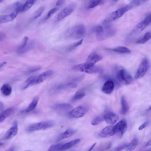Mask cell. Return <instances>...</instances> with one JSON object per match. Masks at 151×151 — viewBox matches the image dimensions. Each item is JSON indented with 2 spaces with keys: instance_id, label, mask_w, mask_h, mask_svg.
I'll list each match as a JSON object with an SVG mask.
<instances>
[{
  "instance_id": "4fadbf2b",
  "label": "cell",
  "mask_w": 151,
  "mask_h": 151,
  "mask_svg": "<svg viewBox=\"0 0 151 151\" xmlns=\"http://www.w3.org/2000/svg\"><path fill=\"white\" fill-rule=\"evenodd\" d=\"M115 134L114 126H108L104 128L99 134V136L101 138L108 137Z\"/></svg>"
},
{
  "instance_id": "3957f363",
  "label": "cell",
  "mask_w": 151,
  "mask_h": 151,
  "mask_svg": "<svg viewBox=\"0 0 151 151\" xmlns=\"http://www.w3.org/2000/svg\"><path fill=\"white\" fill-rule=\"evenodd\" d=\"M116 78L119 82L126 85L131 83L133 79L131 75L125 69L121 68L116 73Z\"/></svg>"
},
{
  "instance_id": "8fae6325",
  "label": "cell",
  "mask_w": 151,
  "mask_h": 151,
  "mask_svg": "<svg viewBox=\"0 0 151 151\" xmlns=\"http://www.w3.org/2000/svg\"><path fill=\"white\" fill-rule=\"evenodd\" d=\"M115 33V30L110 28L109 26H106L105 29H104L102 32L96 33L97 39L99 41L102 40L106 38L113 36Z\"/></svg>"
},
{
  "instance_id": "db71d44e",
  "label": "cell",
  "mask_w": 151,
  "mask_h": 151,
  "mask_svg": "<svg viewBox=\"0 0 151 151\" xmlns=\"http://www.w3.org/2000/svg\"><path fill=\"white\" fill-rule=\"evenodd\" d=\"M114 0V1H117L118 0Z\"/></svg>"
},
{
  "instance_id": "d6986e66",
  "label": "cell",
  "mask_w": 151,
  "mask_h": 151,
  "mask_svg": "<svg viewBox=\"0 0 151 151\" xmlns=\"http://www.w3.org/2000/svg\"><path fill=\"white\" fill-rule=\"evenodd\" d=\"M77 86V84L76 83L74 82H69L65 83L58 85L55 87L54 90L57 91H60L67 88H75Z\"/></svg>"
},
{
  "instance_id": "603a6c76",
  "label": "cell",
  "mask_w": 151,
  "mask_h": 151,
  "mask_svg": "<svg viewBox=\"0 0 151 151\" xmlns=\"http://www.w3.org/2000/svg\"><path fill=\"white\" fill-rule=\"evenodd\" d=\"M38 100V97L37 96L35 97L26 109L22 111V112L26 113L29 112L33 111L37 106Z\"/></svg>"
},
{
  "instance_id": "8992f818",
  "label": "cell",
  "mask_w": 151,
  "mask_h": 151,
  "mask_svg": "<svg viewBox=\"0 0 151 151\" xmlns=\"http://www.w3.org/2000/svg\"><path fill=\"white\" fill-rule=\"evenodd\" d=\"M149 67V62L146 57L143 58L141 60L135 75V78L137 79L143 77L147 73Z\"/></svg>"
},
{
  "instance_id": "f5cc1de1",
  "label": "cell",
  "mask_w": 151,
  "mask_h": 151,
  "mask_svg": "<svg viewBox=\"0 0 151 151\" xmlns=\"http://www.w3.org/2000/svg\"><path fill=\"white\" fill-rule=\"evenodd\" d=\"M3 0H0V3L2 2Z\"/></svg>"
},
{
  "instance_id": "2e32d148",
  "label": "cell",
  "mask_w": 151,
  "mask_h": 151,
  "mask_svg": "<svg viewBox=\"0 0 151 151\" xmlns=\"http://www.w3.org/2000/svg\"><path fill=\"white\" fill-rule=\"evenodd\" d=\"M114 87V82L111 80H108L103 85L102 90L104 93L109 94L113 91Z\"/></svg>"
},
{
  "instance_id": "ee69618b",
  "label": "cell",
  "mask_w": 151,
  "mask_h": 151,
  "mask_svg": "<svg viewBox=\"0 0 151 151\" xmlns=\"http://www.w3.org/2000/svg\"><path fill=\"white\" fill-rule=\"evenodd\" d=\"M5 34L2 32H0V41L4 40L6 37Z\"/></svg>"
},
{
  "instance_id": "836d02e7",
  "label": "cell",
  "mask_w": 151,
  "mask_h": 151,
  "mask_svg": "<svg viewBox=\"0 0 151 151\" xmlns=\"http://www.w3.org/2000/svg\"><path fill=\"white\" fill-rule=\"evenodd\" d=\"M28 40V37H25L24 38L21 44L17 48V52L18 53H20L22 50L27 45Z\"/></svg>"
},
{
  "instance_id": "bcb514c9",
  "label": "cell",
  "mask_w": 151,
  "mask_h": 151,
  "mask_svg": "<svg viewBox=\"0 0 151 151\" xmlns=\"http://www.w3.org/2000/svg\"><path fill=\"white\" fill-rule=\"evenodd\" d=\"M4 107V104L0 101V111H1L3 110Z\"/></svg>"
},
{
  "instance_id": "7dc6e473",
  "label": "cell",
  "mask_w": 151,
  "mask_h": 151,
  "mask_svg": "<svg viewBox=\"0 0 151 151\" xmlns=\"http://www.w3.org/2000/svg\"><path fill=\"white\" fill-rule=\"evenodd\" d=\"M15 147H14L12 146L10 147L7 150V151H15Z\"/></svg>"
},
{
  "instance_id": "e0dca14e",
  "label": "cell",
  "mask_w": 151,
  "mask_h": 151,
  "mask_svg": "<svg viewBox=\"0 0 151 151\" xmlns=\"http://www.w3.org/2000/svg\"><path fill=\"white\" fill-rule=\"evenodd\" d=\"M77 132L76 129H68L61 133L56 139V141L69 137L73 135Z\"/></svg>"
},
{
  "instance_id": "5b68a950",
  "label": "cell",
  "mask_w": 151,
  "mask_h": 151,
  "mask_svg": "<svg viewBox=\"0 0 151 151\" xmlns=\"http://www.w3.org/2000/svg\"><path fill=\"white\" fill-rule=\"evenodd\" d=\"M89 109L87 105H80L71 110L68 113V115L72 118H81L87 113Z\"/></svg>"
},
{
  "instance_id": "681fc988",
  "label": "cell",
  "mask_w": 151,
  "mask_h": 151,
  "mask_svg": "<svg viewBox=\"0 0 151 151\" xmlns=\"http://www.w3.org/2000/svg\"><path fill=\"white\" fill-rule=\"evenodd\" d=\"M151 145V141L150 140H149L146 144L145 146L146 147L150 146Z\"/></svg>"
},
{
  "instance_id": "4dcf8cb0",
  "label": "cell",
  "mask_w": 151,
  "mask_h": 151,
  "mask_svg": "<svg viewBox=\"0 0 151 151\" xmlns=\"http://www.w3.org/2000/svg\"><path fill=\"white\" fill-rule=\"evenodd\" d=\"M83 41V40L81 39L73 44L67 47L65 50L67 52H70L74 50L76 48L81 45Z\"/></svg>"
},
{
  "instance_id": "6da1fadb",
  "label": "cell",
  "mask_w": 151,
  "mask_h": 151,
  "mask_svg": "<svg viewBox=\"0 0 151 151\" xmlns=\"http://www.w3.org/2000/svg\"><path fill=\"white\" fill-rule=\"evenodd\" d=\"M85 32V26L83 24H79L68 29L65 35L68 38L78 39L84 36Z\"/></svg>"
},
{
  "instance_id": "9c48e42d",
  "label": "cell",
  "mask_w": 151,
  "mask_h": 151,
  "mask_svg": "<svg viewBox=\"0 0 151 151\" xmlns=\"http://www.w3.org/2000/svg\"><path fill=\"white\" fill-rule=\"evenodd\" d=\"M72 108V106L68 103L58 104L54 105L53 109L57 113L62 114L69 113Z\"/></svg>"
},
{
  "instance_id": "9a60e30c",
  "label": "cell",
  "mask_w": 151,
  "mask_h": 151,
  "mask_svg": "<svg viewBox=\"0 0 151 151\" xmlns=\"http://www.w3.org/2000/svg\"><path fill=\"white\" fill-rule=\"evenodd\" d=\"M104 120L107 123L113 124L116 123L119 120V116L116 114L109 112L104 115Z\"/></svg>"
},
{
  "instance_id": "f1b7e54d",
  "label": "cell",
  "mask_w": 151,
  "mask_h": 151,
  "mask_svg": "<svg viewBox=\"0 0 151 151\" xmlns=\"http://www.w3.org/2000/svg\"><path fill=\"white\" fill-rule=\"evenodd\" d=\"M138 143V139L136 137H134L131 142L127 144V148L129 150H134L137 147Z\"/></svg>"
},
{
  "instance_id": "60d3db41",
  "label": "cell",
  "mask_w": 151,
  "mask_h": 151,
  "mask_svg": "<svg viewBox=\"0 0 151 151\" xmlns=\"http://www.w3.org/2000/svg\"><path fill=\"white\" fill-rule=\"evenodd\" d=\"M104 30L103 27L100 25H98L95 27L93 29V32H95L96 33H100Z\"/></svg>"
},
{
  "instance_id": "ab89813d",
  "label": "cell",
  "mask_w": 151,
  "mask_h": 151,
  "mask_svg": "<svg viewBox=\"0 0 151 151\" xmlns=\"http://www.w3.org/2000/svg\"><path fill=\"white\" fill-rule=\"evenodd\" d=\"M128 143H125L118 147L114 148L113 150L114 151H121L127 148Z\"/></svg>"
},
{
  "instance_id": "816d5d0a",
  "label": "cell",
  "mask_w": 151,
  "mask_h": 151,
  "mask_svg": "<svg viewBox=\"0 0 151 151\" xmlns=\"http://www.w3.org/2000/svg\"><path fill=\"white\" fill-rule=\"evenodd\" d=\"M4 144L2 142H0V147H1L4 146Z\"/></svg>"
},
{
  "instance_id": "b9f144b4",
  "label": "cell",
  "mask_w": 151,
  "mask_h": 151,
  "mask_svg": "<svg viewBox=\"0 0 151 151\" xmlns=\"http://www.w3.org/2000/svg\"><path fill=\"white\" fill-rule=\"evenodd\" d=\"M41 67L39 66H35L29 68L28 71L29 73H33L36 72L40 70Z\"/></svg>"
},
{
  "instance_id": "d6a6232c",
  "label": "cell",
  "mask_w": 151,
  "mask_h": 151,
  "mask_svg": "<svg viewBox=\"0 0 151 151\" xmlns=\"http://www.w3.org/2000/svg\"><path fill=\"white\" fill-rule=\"evenodd\" d=\"M45 9V6H44L39 8L34 13L33 16V19H36L40 17L43 13Z\"/></svg>"
},
{
  "instance_id": "ac0fdd59",
  "label": "cell",
  "mask_w": 151,
  "mask_h": 151,
  "mask_svg": "<svg viewBox=\"0 0 151 151\" xmlns=\"http://www.w3.org/2000/svg\"><path fill=\"white\" fill-rule=\"evenodd\" d=\"M54 72V71L52 70H49L42 73L37 76V84H40L43 82L48 77L53 75Z\"/></svg>"
},
{
  "instance_id": "74e56055",
  "label": "cell",
  "mask_w": 151,
  "mask_h": 151,
  "mask_svg": "<svg viewBox=\"0 0 151 151\" xmlns=\"http://www.w3.org/2000/svg\"><path fill=\"white\" fill-rule=\"evenodd\" d=\"M58 9V7H55L51 9L48 13L45 19L46 20L49 19Z\"/></svg>"
},
{
  "instance_id": "30bf717a",
  "label": "cell",
  "mask_w": 151,
  "mask_h": 151,
  "mask_svg": "<svg viewBox=\"0 0 151 151\" xmlns=\"http://www.w3.org/2000/svg\"><path fill=\"white\" fill-rule=\"evenodd\" d=\"M127 129V124L126 120L122 119L114 126L115 133L119 134L120 137H122Z\"/></svg>"
},
{
  "instance_id": "484cf974",
  "label": "cell",
  "mask_w": 151,
  "mask_h": 151,
  "mask_svg": "<svg viewBox=\"0 0 151 151\" xmlns=\"http://www.w3.org/2000/svg\"><path fill=\"white\" fill-rule=\"evenodd\" d=\"M36 0H27L22 5V12L26 11L30 9L35 3Z\"/></svg>"
},
{
  "instance_id": "7bdbcfd3",
  "label": "cell",
  "mask_w": 151,
  "mask_h": 151,
  "mask_svg": "<svg viewBox=\"0 0 151 151\" xmlns=\"http://www.w3.org/2000/svg\"><path fill=\"white\" fill-rule=\"evenodd\" d=\"M148 123L149 122L148 121L145 122L139 127L138 129L140 130L144 129L148 124Z\"/></svg>"
},
{
  "instance_id": "f35d334b",
  "label": "cell",
  "mask_w": 151,
  "mask_h": 151,
  "mask_svg": "<svg viewBox=\"0 0 151 151\" xmlns=\"http://www.w3.org/2000/svg\"><path fill=\"white\" fill-rule=\"evenodd\" d=\"M84 77L85 76L83 75L73 77L70 78V82H74L79 81L83 79Z\"/></svg>"
},
{
  "instance_id": "f6af8a7d",
  "label": "cell",
  "mask_w": 151,
  "mask_h": 151,
  "mask_svg": "<svg viewBox=\"0 0 151 151\" xmlns=\"http://www.w3.org/2000/svg\"><path fill=\"white\" fill-rule=\"evenodd\" d=\"M66 0H58L56 5L57 6H59L65 2Z\"/></svg>"
},
{
  "instance_id": "ffe728a7",
  "label": "cell",
  "mask_w": 151,
  "mask_h": 151,
  "mask_svg": "<svg viewBox=\"0 0 151 151\" xmlns=\"http://www.w3.org/2000/svg\"><path fill=\"white\" fill-rule=\"evenodd\" d=\"M80 141L81 139H76L67 143H63L60 148L59 151H63L70 149L80 142Z\"/></svg>"
},
{
  "instance_id": "83f0119b",
  "label": "cell",
  "mask_w": 151,
  "mask_h": 151,
  "mask_svg": "<svg viewBox=\"0 0 151 151\" xmlns=\"http://www.w3.org/2000/svg\"><path fill=\"white\" fill-rule=\"evenodd\" d=\"M86 95L85 92L81 90L78 91L73 96L71 99L73 101H75L83 98Z\"/></svg>"
},
{
  "instance_id": "44dd1931",
  "label": "cell",
  "mask_w": 151,
  "mask_h": 151,
  "mask_svg": "<svg viewBox=\"0 0 151 151\" xmlns=\"http://www.w3.org/2000/svg\"><path fill=\"white\" fill-rule=\"evenodd\" d=\"M14 111L13 107H9L2 111L0 113V122H3L6 117L13 114Z\"/></svg>"
},
{
  "instance_id": "ba28073f",
  "label": "cell",
  "mask_w": 151,
  "mask_h": 151,
  "mask_svg": "<svg viewBox=\"0 0 151 151\" xmlns=\"http://www.w3.org/2000/svg\"><path fill=\"white\" fill-rule=\"evenodd\" d=\"M76 6L75 3L72 2L62 9L57 15L56 20L60 21L70 15L73 11Z\"/></svg>"
},
{
  "instance_id": "7c38bea8",
  "label": "cell",
  "mask_w": 151,
  "mask_h": 151,
  "mask_svg": "<svg viewBox=\"0 0 151 151\" xmlns=\"http://www.w3.org/2000/svg\"><path fill=\"white\" fill-rule=\"evenodd\" d=\"M19 10L15 8L13 12L8 14L0 15V24L4 23L13 21L19 13Z\"/></svg>"
},
{
  "instance_id": "52a82bcc",
  "label": "cell",
  "mask_w": 151,
  "mask_h": 151,
  "mask_svg": "<svg viewBox=\"0 0 151 151\" xmlns=\"http://www.w3.org/2000/svg\"><path fill=\"white\" fill-rule=\"evenodd\" d=\"M151 23V14H149L147 15L143 20L139 23L136 27L132 32L130 34L132 37L135 35L143 30Z\"/></svg>"
},
{
  "instance_id": "7a4b0ae2",
  "label": "cell",
  "mask_w": 151,
  "mask_h": 151,
  "mask_svg": "<svg viewBox=\"0 0 151 151\" xmlns=\"http://www.w3.org/2000/svg\"><path fill=\"white\" fill-rule=\"evenodd\" d=\"M55 124L53 121L49 120L32 124L27 128L28 132H32L41 130H45L53 127Z\"/></svg>"
},
{
  "instance_id": "e575fe53",
  "label": "cell",
  "mask_w": 151,
  "mask_h": 151,
  "mask_svg": "<svg viewBox=\"0 0 151 151\" xmlns=\"http://www.w3.org/2000/svg\"><path fill=\"white\" fill-rule=\"evenodd\" d=\"M102 0H92L88 4L87 8L91 9L99 5L102 2Z\"/></svg>"
},
{
  "instance_id": "7402d4cb",
  "label": "cell",
  "mask_w": 151,
  "mask_h": 151,
  "mask_svg": "<svg viewBox=\"0 0 151 151\" xmlns=\"http://www.w3.org/2000/svg\"><path fill=\"white\" fill-rule=\"evenodd\" d=\"M121 109L120 113L122 115H125L128 111L129 109V107L124 96H123L121 97Z\"/></svg>"
},
{
  "instance_id": "c3c4849f",
  "label": "cell",
  "mask_w": 151,
  "mask_h": 151,
  "mask_svg": "<svg viewBox=\"0 0 151 151\" xmlns=\"http://www.w3.org/2000/svg\"><path fill=\"white\" fill-rule=\"evenodd\" d=\"M96 143H95L93 144V145L91 147L88 151H91V150L94 148V147L96 145Z\"/></svg>"
},
{
  "instance_id": "8d00e7d4",
  "label": "cell",
  "mask_w": 151,
  "mask_h": 151,
  "mask_svg": "<svg viewBox=\"0 0 151 151\" xmlns=\"http://www.w3.org/2000/svg\"><path fill=\"white\" fill-rule=\"evenodd\" d=\"M34 46V43L31 42L26 45L25 47L20 52V53H23L32 49Z\"/></svg>"
},
{
  "instance_id": "cb8c5ba5",
  "label": "cell",
  "mask_w": 151,
  "mask_h": 151,
  "mask_svg": "<svg viewBox=\"0 0 151 151\" xmlns=\"http://www.w3.org/2000/svg\"><path fill=\"white\" fill-rule=\"evenodd\" d=\"M37 76H32L28 78L26 81L23 89H26L34 85L37 84Z\"/></svg>"
},
{
  "instance_id": "1f68e13d",
  "label": "cell",
  "mask_w": 151,
  "mask_h": 151,
  "mask_svg": "<svg viewBox=\"0 0 151 151\" xmlns=\"http://www.w3.org/2000/svg\"><path fill=\"white\" fill-rule=\"evenodd\" d=\"M104 120V115H99L93 120L91 123L93 125H96L101 123Z\"/></svg>"
},
{
  "instance_id": "f907efd6",
  "label": "cell",
  "mask_w": 151,
  "mask_h": 151,
  "mask_svg": "<svg viewBox=\"0 0 151 151\" xmlns=\"http://www.w3.org/2000/svg\"><path fill=\"white\" fill-rule=\"evenodd\" d=\"M6 62H4L0 63V68L6 64Z\"/></svg>"
},
{
  "instance_id": "277c9868",
  "label": "cell",
  "mask_w": 151,
  "mask_h": 151,
  "mask_svg": "<svg viewBox=\"0 0 151 151\" xmlns=\"http://www.w3.org/2000/svg\"><path fill=\"white\" fill-rule=\"evenodd\" d=\"M135 7L136 5L132 1L129 4L113 12L111 14L109 19L111 20H115L121 17L126 12Z\"/></svg>"
},
{
  "instance_id": "5bb4252c",
  "label": "cell",
  "mask_w": 151,
  "mask_h": 151,
  "mask_svg": "<svg viewBox=\"0 0 151 151\" xmlns=\"http://www.w3.org/2000/svg\"><path fill=\"white\" fill-rule=\"evenodd\" d=\"M17 124L16 121L13 123V125L6 132L4 137L5 139H11L16 136L18 133Z\"/></svg>"
},
{
  "instance_id": "d590c367",
  "label": "cell",
  "mask_w": 151,
  "mask_h": 151,
  "mask_svg": "<svg viewBox=\"0 0 151 151\" xmlns=\"http://www.w3.org/2000/svg\"><path fill=\"white\" fill-rule=\"evenodd\" d=\"M63 143H60L51 146L48 149L49 151H59Z\"/></svg>"
},
{
  "instance_id": "4316f807",
  "label": "cell",
  "mask_w": 151,
  "mask_h": 151,
  "mask_svg": "<svg viewBox=\"0 0 151 151\" xmlns=\"http://www.w3.org/2000/svg\"><path fill=\"white\" fill-rule=\"evenodd\" d=\"M110 50L114 52L120 53L127 54L131 52V51L127 47L123 46L118 47L110 49Z\"/></svg>"
},
{
  "instance_id": "d4e9b609",
  "label": "cell",
  "mask_w": 151,
  "mask_h": 151,
  "mask_svg": "<svg viewBox=\"0 0 151 151\" xmlns=\"http://www.w3.org/2000/svg\"><path fill=\"white\" fill-rule=\"evenodd\" d=\"M1 91L4 95L8 96L11 94L12 92V88L9 84L5 83L1 86Z\"/></svg>"
},
{
  "instance_id": "f546056e",
  "label": "cell",
  "mask_w": 151,
  "mask_h": 151,
  "mask_svg": "<svg viewBox=\"0 0 151 151\" xmlns=\"http://www.w3.org/2000/svg\"><path fill=\"white\" fill-rule=\"evenodd\" d=\"M151 37L150 32H148L145 34L143 37L136 41V43L137 44H144L150 39Z\"/></svg>"
}]
</instances>
